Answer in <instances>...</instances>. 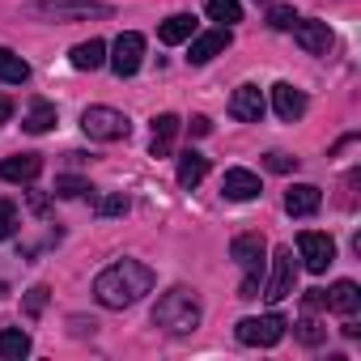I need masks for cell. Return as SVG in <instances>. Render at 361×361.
Here are the masks:
<instances>
[{
    "label": "cell",
    "mask_w": 361,
    "mask_h": 361,
    "mask_svg": "<svg viewBox=\"0 0 361 361\" xmlns=\"http://www.w3.org/2000/svg\"><path fill=\"white\" fill-rule=\"evenodd\" d=\"M204 13H209L213 22H221V26L243 22V5H238V0H204Z\"/></svg>",
    "instance_id": "obj_25"
},
{
    "label": "cell",
    "mask_w": 361,
    "mask_h": 361,
    "mask_svg": "<svg viewBox=\"0 0 361 361\" xmlns=\"http://www.w3.org/2000/svg\"><path fill=\"white\" fill-rule=\"evenodd\" d=\"M230 26H217V30H204V35H192V64H209L213 56H221L226 47H230Z\"/></svg>",
    "instance_id": "obj_11"
},
{
    "label": "cell",
    "mask_w": 361,
    "mask_h": 361,
    "mask_svg": "<svg viewBox=\"0 0 361 361\" xmlns=\"http://www.w3.org/2000/svg\"><path fill=\"white\" fill-rule=\"evenodd\" d=\"M68 60H73V68H81V73H94V68H102V64H106V43H102V39L77 43Z\"/></svg>",
    "instance_id": "obj_21"
},
{
    "label": "cell",
    "mask_w": 361,
    "mask_h": 361,
    "mask_svg": "<svg viewBox=\"0 0 361 361\" xmlns=\"http://www.w3.org/2000/svg\"><path fill=\"white\" fill-rule=\"evenodd\" d=\"M323 336H327V331H323V327H319V323H314L310 314H306V319L298 323V340H302V344H319Z\"/></svg>",
    "instance_id": "obj_32"
},
{
    "label": "cell",
    "mask_w": 361,
    "mask_h": 361,
    "mask_svg": "<svg viewBox=\"0 0 361 361\" xmlns=\"http://www.w3.org/2000/svg\"><path fill=\"white\" fill-rule=\"evenodd\" d=\"M47 298H51V289H47V285H35V289L26 293V302H22V306H26V314H30V319H39V314L47 310Z\"/></svg>",
    "instance_id": "obj_29"
},
{
    "label": "cell",
    "mask_w": 361,
    "mask_h": 361,
    "mask_svg": "<svg viewBox=\"0 0 361 361\" xmlns=\"http://www.w3.org/2000/svg\"><path fill=\"white\" fill-rule=\"evenodd\" d=\"M56 119H60V115H56V106H51V102H35V106H30V115L22 119V128H26V132H35V136H43V132H51V128H56Z\"/></svg>",
    "instance_id": "obj_24"
},
{
    "label": "cell",
    "mask_w": 361,
    "mask_h": 361,
    "mask_svg": "<svg viewBox=\"0 0 361 361\" xmlns=\"http://www.w3.org/2000/svg\"><path fill=\"white\" fill-rule=\"evenodd\" d=\"M230 255H234V264L243 268V285H238V298L243 302H251V298H259V285H264V255H268V243H264V234L259 230H247V234H238L234 243H230Z\"/></svg>",
    "instance_id": "obj_2"
},
{
    "label": "cell",
    "mask_w": 361,
    "mask_h": 361,
    "mask_svg": "<svg viewBox=\"0 0 361 361\" xmlns=\"http://www.w3.org/2000/svg\"><path fill=\"white\" fill-rule=\"evenodd\" d=\"M293 43L306 56H327L331 51V26L327 22H293Z\"/></svg>",
    "instance_id": "obj_10"
},
{
    "label": "cell",
    "mask_w": 361,
    "mask_h": 361,
    "mask_svg": "<svg viewBox=\"0 0 361 361\" xmlns=\"http://www.w3.org/2000/svg\"><path fill=\"white\" fill-rule=\"evenodd\" d=\"M178 128H183V119L178 115H153V140H149V153L153 157H166L170 149H174V136H178Z\"/></svg>",
    "instance_id": "obj_18"
},
{
    "label": "cell",
    "mask_w": 361,
    "mask_h": 361,
    "mask_svg": "<svg viewBox=\"0 0 361 361\" xmlns=\"http://www.w3.org/2000/svg\"><path fill=\"white\" fill-rule=\"evenodd\" d=\"M0 81L5 85H26L30 81V64L9 47H0Z\"/></svg>",
    "instance_id": "obj_22"
},
{
    "label": "cell",
    "mask_w": 361,
    "mask_h": 361,
    "mask_svg": "<svg viewBox=\"0 0 361 361\" xmlns=\"http://www.w3.org/2000/svg\"><path fill=\"white\" fill-rule=\"evenodd\" d=\"M293 22H298L293 5H272V9H268V26H272V30H293Z\"/></svg>",
    "instance_id": "obj_28"
},
{
    "label": "cell",
    "mask_w": 361,
    "mask_h": 361,
    "mask_svg": "<svg viewBox=\"0 0 361 361\" xmlns=\"http://www.w3.org/2000/svg\"><path fill=\"white\" fill-rule=\"evenodd\" d=\"M153 268L140 264V259H115L111 268H102L94 276V298L106 306V310H123V306H136L149 289H153Z\"/></svg>",
    "instance_id": "obj_1"
},
{
    "label": "cell",
    "mask_w": 361,
    "mask_h": 361,
    "mask_svg": "<svg viewBox=\"0 0 361 361\" xmlns=\"http://www.w3.org/2000/svg\"><path fill=\"white\" fill-rule=\"evenodd\" d=\"M81 128L90 140H128L132 136V119L115 106H85L81 111Z\"/></svg>",
    "instance_id": "obj_5"
},
{
    "label": "cell",
    "mask_w": 361,
    "mask_h": 361,
    "mask_svg": "<svg viewBox=\"0 0 361 361\" xmlns=\"http://www.w3.org/2000/svg\"><path fill=\"white\" fill-rule=\"evenodd\" d=\"M39 174H43V157L39 153H18V157L0 161V178H5V183H35Z\"/></svg>",
    "instance_id": "obj_13"
},
{
    "label": "cell",
    "mask_w": 361,
    "mask_h": 361,
    "mask_svg": "<svg viewBox=\"0 0 361 361\" xmlns=\"http://www.w3.org/2000/svg\"><path fill=\"white\" fill-rule=\"evenodd\" d=\"M94 213L98 217H119V213H128V196H106V200L94 204Z\"/></svg>",
    "instance_id": "obj_30"
},
{
    "label": "cell",
    "mask_w": 361,
    "mask_h": 361,
    "mask_svg": "<svg viewBox=\"0 0 361 361\" xmlns=\"http://www.w3.org/2000/svg\"><path fill=\"white\" fill-rule=\"evenodd\" d=\"M26 353H30V336L22 327H5V331H0V357H5V361H22Z\"/></svg>",
    "instance_id": "obj_23"
},
{
    "label": "cell",
    "mask_w": 361,
    "mask_h": 361,
    "mask_svg": "<svg viewBox=\"0 0 361 361\" xmlns=\"http://www.w3.org/2000/svg\"><path fill=\"white\" fill-rule=\"evenodd\" d=\"M230 115L243 119V123H259L264 119V94H259V85H238L234 98H230Z\"/></svg>",
    "instance_id": "obj_14"
},
{
    "label": "cell",
    "mask_w": 361,
    "mask_h": 361,
    "mask_svg": "<svg viewBox=\"0 0 361 361\" xmlns=\"http://www.w3.org/2000/svg\"><path fill=\"white\" fill-rule=\"evenodd\" d=\"M298 255H302L306 272H327L336 264V243L323 230H302L298 234Z\"/></svg>",
    "instance_id": "obj_6"
},
{
    "label": "cell",
    "mask_w": 361,
    "mask_h": 361,
    "mask_svg": "<svg viewBox=\"0 0 361 361\" xmlns=\"http://www.w3.org/2000/svg\"><path fill=\"white\" fill-rule=\"evenodd\" d=\"M319 204H323V192H319L314 183H293V188L285 192V213H289V217H314Z\"/></svg>",
    "instance_id": "obj_15"
},
{
    "label": "cell",
    "mask_w": 361,
    "mask_h": 361,
    "mask_svg": "<svg viewBox=\"0 0 361 361\" xmlns=\"http://www.w3.org/2000/svg\"><path fill=\"white\" fill-rule=\"evenodd\" d=\"M30 209H35L39 217H47V213H51V200H47L43 192H30Z\"/></svg>",
    "instance_id": "obj_34"
},
{
    "label": "cell",
    "mask_w": 361,
    "mask_h": 361,
    "mask_svg": "<svg viewBox=\"0 0 361 361\" xmlns=\"http://www.w3.org/2000/svg\"><path fill=\"white\" fill-rule=\"evenodd\" d=\"M209 174V157L204 153H196V149H188V153H178V188H200V178Z\"/></svg>",
    "instance_id": "obj_19"
},
{
    "label": "cell",
    "mask_w": 361,
    "mask_h": 361,
    "mask_svg": "<svg viewBox=\"0 0 361 361\" xmlns=\"http://www.w3.org/2000/svg\"><path fill=\"white\" fill-rule=\"evenodd\" d=\"M293 281H298L293 247H276V255H272V276L264 281V298H268V302H285V298L293 293Z\"/></svg>",
    "instance_id": "obj_8"
},
{
    "label": "cell",
    "mask_w": 361,
    "mask_h": 361,
    "mask_svg": "<svg viewBox=\"0 0 361 361\" xmlns=\"http://www.w3.org/2000/svg\"><path fill=\"white\" fill-rule=\"evenodd\" d=\"M264 166L276 170V174H293V170H298V157H289V153H268Z\"/></svg>",
    "instance_id": "obj_31"
},
{
    "label": "cell",
    "mask_w": 361,
    "mask_h": 361,
    "mask_svg": "<svg viewBox=\"0 0 361 361\" xmlns=\"http://www.w3.org/2000/svg\"><path fill=\"white\" fill-rule=\"evenodd\" d=\"M221 192H226V200H255L264 188H259V174L234 166V170H226V178H221Z\"/></svg>",
    "instance_id": "obj_16"
},
{
    "label": "cell",
    "mask_w": 361,
    "mask_h": 361,
    "mask_svg": "<svg viewBox=\"0 0 361 361\" xmlns=\"http://www.w3.org/2000/svg\"><path fill=\"white\" fill-rule=\"evenodd\" d=\"M196 35V18L192 13H174V18H166L161 26H157V39L166 43V47H174V43H188Z\"/></svg>",
    "instance_id": "obj_20"
},
{
    "label": "cell",
    "mask_w": 361,
    "mask_h": 361,
    "mask_svg": "<svg viewBox=\"0 0 361 361\" xmlns=\"http://www.w3.org/2000/svg\"><path fill=\"white\" fill-rule=\"evenodd\" d=\"M302 302H306V310H319V306H323V289H310Z\"/></svg>",
    "instance_id": "obj_35"
},
{
    "label": "cell",
    "mask_w": 361,
    "mask_h": 361,
    "mask_svg": "<svg viewBox=\"0 0 361 361\" xmlns=\"http://www.w3.org/2000/svg\"><path fill=\"white\" fill-rule=\"evenodd\" d=\"M85 192H94V188L85 183V178H77V174H60V178H56V196H60V200H81Z\"/></svg>",
    "instance_id": "obj_26"
},
{
    "label": "cell",
    "mask_w": 361,
    "mask_h": 361,
    "mask_svg": "<svg viewBox=\"0 0 361 361\" xmlns=\"http://www.w3.org/2000/svg\"><path fill=\"white\" fill-rule=\"evenodd\" d=\"M188 128H192V136H209V132H213V119H209V115H192Z\"/></svg>",
    "instance_id": "obj_33"
},
{
    "label": "cell",
    "mask_w": 361,
    "mask_h": 361,
    "mask_svg": "<svg viewBox=\"0 0 361 361\" xmlns=\"http://www.w3.org/2000/svg\"><path fill=\"white\" fill-rule=\"evenodd\" d=\"M26 18H39V22H106L115 18V9L106 0H30L26 5Z\"/></svg>",
    "instance_id": "obj_3"
},
{
    "label": "cell",
    "mask_w": 361,
    "mask_h": 361,
    "mask_svg": "<svg viewBox=\"0 0 361 361\" xmlns=\"http://www.w3.org/2000/svg\"><path fill=\"white\" fill-rule=\"evenodd\" d=\"M111 51H115V56H111V73H115L119 81L140 73V64H145V39H140L136 30H123Z\"/></svg>",
    "instance_id": "obj_9"
},
{
    "label": "cell",
    "mask_w": 361,
    "mask_h": 361,
    "mask_svg": "<svg viewBox=\"0 0 361 361\" xmlns=\"http://www.w3.org/2000/svg\"><path fill=\"white\" fill-rule=\"evenodd\" d=\"M272 106H276V115H281L285 123H298V119L306 115V94H302L298 85H289V81H276V85H272Z\"/></svg>",
    "instance_id": "obj_12"
},
{
    "label": "cell",
    "mask_w": 361,
    "mask_h": 361,
    "mask_svg": "<svg viewBox=\"0 0 361 361\" xmlns=\"http://www.w3.org/2000/svg\"><path fill=\"white\" fill-rule=\"evenodd\" d=\"M18 234V204L13 200H0V243Z\"/></svg>",
    "instance_id": "obj_27"
},
{
    "label": "cell",
    "mask_w": 361,
    "mask_h": 361,
    "mask_svg": "<svg viewBox=\"0 0 361 361\" xmlns=\"http://www.w3.org/2000/svg\"><path fill=\"white\" fill-rule=\"evenodd\" d=\"M285 314H259V319H243L238 327H234V336L243 340V344H259V348H272V344H281L285 340Z\"/></svg>",
    "instance_id": "obj_7"
},
{
    "label": "cell",
    "mask_w": 361,
    "mask_h": 361,
    "mask_svg": "<svg viewBox=\"0 0 361 361\" xmlns=\"http://www.w3.org/2000/svg\"><path fill=\"white\" fill-rule=\"evenodd\" d=\"M153 323L166 327V331H174V336L196 331L200 327V302H196V293L183 289V285L170 289V293H161L157 306H153Z\"/></svg>",
    "instance_id": "obj_4"
},
{
    "label": "cell",
    "mask_w": 361,
    "mask_h": 361,
    "mask_svg": "<svg viewBox=\"0 0 361 361\" xmlns=\"http://www.w3.org/2000/svg\"><path fill=\"white\" fill-rule=\"evenodd\" d=\"M323 306L348 319V314H357V310H361V289H357L353 281H336L331 289H323Z\"/></svg>",
    "instance_id": "obj_17"
},
{
    "label": "cell",
    "mask_w": 361,
    "mask_h": 361,
    "mask_svg": "<svg viewBox=\"0 0 361 361\" xmlns=\"http://www.w3.org/2000/svg\"><path fill=\"white\" fill-rule=\"evenodd\" d=\"M9 119H13V102L0 94V123H9Z\"/></svg>",
    "instance_id": "obj_36"
}]
</instances>
